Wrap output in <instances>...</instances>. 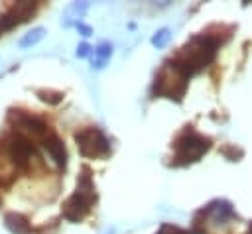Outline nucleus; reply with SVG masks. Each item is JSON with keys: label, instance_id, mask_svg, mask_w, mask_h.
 <instances>
[{"label": "nucleus", "instance_id": "nucleus-1", "mask_svg": "<svg viewBox=\"0 0 252 234\" xmlns=\"http://www.w3.org/2000/svg\"><path fill=\"white\" fill-rule=\"evenodd\" d=\"M217 45H219V41L211 35H195L181 49L177 59L171 61V63L189 79L191 75H195L197 71H201L205 65H209L213 61Z\"/></svg>", "mask_w": 252, "mask_h": 234}, {"label": "nucleus", "instance_id": "nucleus-2", "mask_svg": "<svg viewBox=\"0 0 252 234\" xmlns=\"http://www.w3.org/2000/svg\"><path fill=\"white\" fill-rule=\"evenodd\" d=\"M93 201H94V187H93L91 179H89L87 175H83V177L79 179L77 191H75V193L65 201V205H63V216H65L67 220H71V222H79V220L89 212Z\"/></svg>", "mask_w": 252, "mask_h": 234}, {"label": "nucleus", "instance_id": "nucleus-3", "mask_svg": "<svg viewBox=\"0 0 252 234\" xmlns=\"http://www.w3.org/2000/svg\"><path fill=\"white\" fill-rule=\"evenodd\" d=\"M185 87H187V77L173 65V63H165L158 77H156V92L159 96H165V98H181V94L185 92Z\"/></svg>", "mask_w": 252, "mask_h": 234}, {"label": "nucleus", "instance_id": "nucleus-4", "mask_svg": "<svg viewBox=\"0 0 252 234\" xmlns=\"http://www.w3.org/2000/svg\"><path fill=\"white\" fill-rule=\"evenodd\" d=\"M75 142H77L81 155H85V157H100V155H106L110 151V144L98 128L79 130L75 134Z\"/></svg>", "mask_w": 252, "mask_h": 234}, {"label": "nucleus", "instance_id": "nucleus-5", "mask_svg": "<svg viewBox=\"0 0 252 234\" xmlns=\"http://www.w3.org/2000/svg\"><path fill=\"white\" fill-rule=\"evenodd\" d=\"M211 142L209 138H203L195 132H187L183 134L179 140H177V146H175V159L179 163H191V161H197L207 149H209Z\"/></svg>", "mask_w": 252, "mask_h": 234}, {"label": "nucleus", "instance_id": "nucleus-6", "mask_svg": "<svg viewBox=\"0 0 252 234\" xmlns=\"http://www.w3.org/2000/svg\"><path fill=\"white\" fill-rule=\"evenodd\" d=\"M4 151L8 153V157L14 161L16 167H26L30 161H32V155H33V146L30 144V140L22 134H16L12 136L8 142H6V147Z\"/></svg>", "mask_w": 252, "mask_h": 234}, {"label": "nucleus", "instance_id": "nucleus-7", "mask_svg": "<svg viewBox=\"0 0 252 234\" xmlns=\"http://www.w3.org/2000/svg\"><path fill=\"white\" fill-rule=\"evenodd\" d=\"M37 4L33 2H18L10 12H6L2 18H0V31H6V29H12L14 26H18L20 22H26L33 12H35Z\"/></svg>", "mask_w": 252, "mask_h": 234}, {"label": "nucleus", "instance_id": "nucleus-8", "mask_svg": "<svg viewBox=\"0 0 252 234\" xmlns=\"http://www.w3.org/2000/svg\"><path fill=\"white\" fill-rule=\"evenodd\" d=\"M12 118H14V124H16V128H20L22 132H28V134H32L33 138H45L47 136V124L43 122V120H39L37 116H30V114H22V112H16V114H12Z\"/></svg>", "mask_w": 252, "mask_h": 234}, {"label": "nucleus", "instance_id": "nucleus-9", "mask_svg": "<svg viewBox=\"0 0 252 234\" xmlns=\"http://www.w3.org/2000/svg\"><path fill=\"white\" fill-rule=\"evenodd\" d=\"M43 147L47 149V153L51 155V159H53L59 167H63V165L67 163V151H65V146H63V142H61V138H59L57 134L47 132V136L43 138Z\"/></svg>", "mask_w": 252, "mask_h": 234}, {"label": "nucleus", "instance_id": "nucleus-10", "mask_svg": "<svg viewBox=\"0 0 252 234\" xmlns=\"http://www.w3.org/2000/svg\"><path fill=\"white\" fill-rule=\"evenodd\" d=\"M4 224L12 234H30V222L18 212H6Z\"/></svg>", "mask_w": 252, "mask_h": 234}, {"label": "nucleus", "instance_id": "nucleus-11", "mask_svg": "<svg viewBox=\"0 0 252 234\" xmlns=\"http://www.w3.org/2000/svg\"><path fill=\"white\" fill-rule=\"evenodd\" d=\"M43 37H45V28H43V26H37V28H32L30 31H26V33L20 37L18 45H20V49H30V47H33L35 43H39Z\"/></svg>", "mask_w": 252, "mask_h": 234}, {"label": "nucleus", "instance_id": "nucleus-12", "mask_svg": "<svg viewBox=\"0 0 252 234\" xmlns=\"http://www.w3.org/2000/svg\"><path fill=\"white\" fill-rule=\"evenodd\" d=\"M110 55H112V43L110 41H100L96 47H94V63H93V67L94 69H102L106 63H108V59H110Z\"/></svg>", "mask_w": 252, "mask_h": 234}, {"label": "nucleus", "instance_id": "nucleus-13", "mask_svg": "<svg viewBox=\"0 0 252 234\" xmlns=\"http://www.w3.org/2000/svg\"><path fill=\"white\" fill-rule=\"evenodd\" d=\"M87 10H89V2H73V4L67 8V12H65V16H67L65 26L79 24V22H81V18H83V14H85Z\"/></svg>", "mask_w": 252, "mask_h": 234}, {"label": "nucleus", "instance_id": "nucleus-14", "mask_svg": "<svg viewBox=\"0 0 252 234\" xmlns=\"http://www.w3.org/2000/svg\"><path fill=\"white\" fill-rule=\"evenodd\" d=\"M207 210H209V212L215 216V220H219V222H224L228 216H232V206H230L226 201H215V203L209 205Z\"/></svg>", "mask_w": 252, "mask_h": 234}, {"label": "nucleus", "instance_id": "nucleus-15", "mask_svg": "<svg viewBox=\"0 0 252 234\" xmlns=\"http://www.w3.org/2000/svg\"><path fill=\"white\" fill-rule=\"evenodd\" d=\"M16 171H18V167L14 165V161L8 157L6 151H2V153H0V181L12 179V177L16 175Z\"/></svg>", "mask_w": 252, "mask_h": 234}, {"label": "nucleus", "instance_id": "nucleus-16", "mask_svg": "<svg viewBox=\"0 0 252 234\" xmlns=\"http://www.w3.org/2000/svg\"><path fill=\"white\" fill-rule=\"evenodd\" d=\"M169 37H171L169 28H159V29L152 35V45H154V47H158V49H161V47H165V45H167Z\"/></svg>", "mask_w": 252, "mask_h": 234}, {"label": "nucleus", "instance_id": "nucleus-17", "mask_svg": "<svg viewBox=\"0 0 252 234\" xmlns=\"http://www.w3.org/2000/svg\"><path fill=\"white\" fill-rule=\"evenodd\" d=\"M156 234H187L185 230H181L179 226H173V224H163Z\"/></svg>", "mask_w": 252, "mask_h": 234}, {"label": "nucleus", "instance_id": "nucleus-18", "mask_svg": "<svg viewBox=\"0 0 252 234\" xmlns=\"http://www.w3.org/2000/svg\"><path fill=\"white\" fill-rule=\"evenodd\" d=\"M89 53H91V45H89L87 41H83V43H79V45H77V57H81V59H83V57H87Z\"/></svg>", "mask_w": 252, "mask_h": 234}, {"label": "nucleus", "instance_id": "nucleus-19", "mask_svg": "<svg viewBox=\"0 0 252 234\" xmlns=\"http://www.w3.org/2000/svg\"><path fill=\"white\" fill-rule=\"evenodd\" d=\"M75 26H77V29H79V31H81V33H83L85 37H89V35L93 33V29H91L89 26H85L83 22H79V24H75Z\"/></svg>", "mask_w": 252, "mask_h": 234}, {"label": "nucleus", "instance_id": "nucleus-20", "mask_svg": "<svg viewBox=\"0 0 252 234\" xmlns=\"http://www.w3.org/2000/svg\"><path fill=\"white\" fill-rule=\"evenodd\" d=\"M248 234H252V224H250V228H248Z\"/></svg>", "mask_w": 252, "mask_h": 234}]
</instances>
